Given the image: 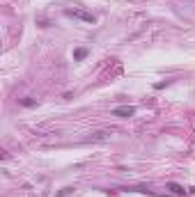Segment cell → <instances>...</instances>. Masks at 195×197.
I'll return each instance as SVG.
<instances>
[{"instance_id":"cell-2","label":"cell","mask_w":195,"mask_h":197,"mask_svg":"<svg viewBox=\"0 0 195 197\" xmlns=\"http://www.w3.org/2000/svg\"><path fill=\"white\" fill-rule=\"evenodd\" d=\"M135 115V108L133 106H117L113 108V117H122V119H129Z\"/></svg>"},{"instance_id":"cell-4","label":"cell","mask_w":195,"mask_h":197,"mask_svg":"<svg viewBox=\"0 0 195 197\" xmlns=\"http://www.w3.org/2000/svg\"><path fill=\"white\" fill-rule=\"evenodd\" d=\"M85 55H87V48H76V50H74V57H76V60H83Z\"/></svg>"},{"instance_id":"cell-5","label":"cell","mask_w":195,"mask_h":197,"mask_svg":"<svg viewBox=\"0 0 195 197\" xmlns=\"http://www.w3.org/2000/svg\"><path fill=\"white\" fill-rule=\"evenodd\" d=\"M21 103H23L25 108H32V106H34V101H32V99H23V101H21Z\"/></svg>"},{"instance_id":"cell-1","label":"cell","mask_w":195,"mask_h":197,"mask_svg":"<svg viewBox=\"0 0 195 197\" xmlns=\"http://www.w3.org/2000/svg\"><path fill=\"white\" fill-rule=\"evenodd\" d=\"M64 14H67V16H74V18H81L85 23H97V16L92 12H85V9H67Z\"/></svg>"},{"instance_id":"cell-3","label":"cell","mask_w":195,"mask_h":197,"mask_svg":"<svg viewBox=\"0 0 195 197\" xmlns=\"http://www.w3.org/2000/svg\"><path fill=\"white\" fill-rule=\"evenodd\" d=\"M168 190H170L172 195H179V197H182V195L186 193V190H184V188L179 186V184H168Z\"/></svg>"}]
</instances>
